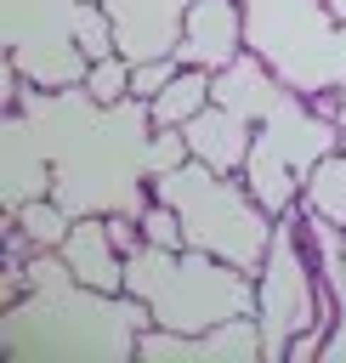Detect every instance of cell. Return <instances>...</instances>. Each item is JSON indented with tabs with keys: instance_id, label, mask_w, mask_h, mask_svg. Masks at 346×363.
Listing matches in <instances>:
<instances>
[{
	"instance_id": "6da1fadb",
	"label": "cell",
	"mask_w": 346,
	"mask_h": 363,
	"mask_svg": "<svg viewBox=\"0 0 346 363\" xmlns=\"http://www.w3.org/2000/svg\"><path fill=\"white\" fill-rule=\"evenodd\" d=\"M153 199L176 204L193 250H210V255H221V261H233L244 272H255L261 255L272 250L278 216H267L261 199L233 170H210V164L187 159V164L153 176Z\"/></svg>"
},
{
	"instance_id": "7a4b0ae2",
	"label": "cell",
	"mask_w": 346,
	"mask_h": 363,
	"mask_svg": "<svg viewBox=\"0 0 346 363\" xmlns=\"http://www.w3.org/2000/svg\"><path fill=\"white\" fill-rule=\"evenodd\" d=\"M301 238H306L301 221L278 216L272 250L255 267V318H261V335H267V357H289L295 335H306L318 323H335V295L323 289V278H312L318 255H306Z\"/></svg>"
},
{
	"instance_id": "3957f363",
	"label": "cell",
	"mask_w": 346,
	"mask_h": 363,
	"mask_svg": "<svg viewBox=\"0 0 346 363\" xmlns=\"http://www.w3.org/2000/svg\"><path fill=\"white\" fill-rule=\"evenodd\" d=\"M136 357H147V363H176V357L255 363V357H267V335H261V318H233V323H216V329H199V335L147 323L136 335Z\"/></svg>"
},
{
	"instance_id": "277c9868",
	"label": "cell",
	"mask_w": 346,
	"mask_h": 363,
	"mask_svg": "<svg viewBox=\"0 0 346 363\" xmlns=\"http://www.w3.org/2000/svg\"><path fill=\"white\" fill-rule=\"evenodd\" d=\"M244 28H250V17L238 11V0H193L187 17H182L176 57L187 68H210L216 74L244 51Z\"/></svg>"
},
{
	"instance_id": "5b68a950",
	"label": "cell",
	"mask_w": 346,
	"mask_h": 363,
	"mask_svg": "<svg viewBox=\"0 0 346 363\" xmlns=\"http://www.w3.org/2000/svg\"><path fill=\"white\" fill-rule=\"evenodd\" d=\"M62 261L74 267V278L96 295H119L125 289V250L108 233V216H74L68 238H62Z\"/></svg>"
},
{
	"instance_id": "8992f818",
	"label": "cell",
	"mask_w": 346,
	"mask_h": 363,
	"mask_svg": "<svg viewBox=\"0 0 346 363\" xmlns=\"http://www.w3.org/2000/svg\"><path fill=\"white\" fill-rule=\"evenodd\" d=\"M182 130H187V153H193L199 164H210V170H244V159H250V147H255V125H250L244 113L221 108V102L199 108Z\"/></svg>"
},
{
	"instance_id": "52a82bcc",
	"label": "cell",
	"mask_w": 346,
	"mask_h": 363,
	"mask_svg": "<svg viewBox=\"0 0 346 363\" xmlns=\"http://www.w3.org/2000/svg\"><path fill=\"white\" fill-rule=\"evenodd\" d=\"M210 96H216L221 108L244 113L250 125H261V119H267V113L284 102L272 62H267V57H250V51H238L227 68H216V74H210Z\"/></svg>"
},
{
	"instance_id": "ba28073f",
	"label": "cell",
	"mask_w": 346,
	"mask_h": 363,
	"mask_svg": "<svg viewBox=\"0 0 346 363\" xmlns=\"http://www.w3.org/2000/svg\"><path fill=\"white\" fill-rule=\"evenodd\" d=\"M244 187L261 199L267 216H289V210L301 204V170H295L267 136H255V147H250V159H244Z\"/></svg>"
},
{
	"instance_id": "9c48e42d",
	"label": "cell",
	"mask_w": 346,
	"mask_h": 363,
	"mask_svg": "<svg viewBox=\"0 0 346 363\" xmlns=\"http://www.w3.org/2000/svg\"><path fill=\"white\" fill-rule=\"evenodd\" d=\"M301 204H306L312 216L346 227V147L323 153V159L306 170V182H301Z\"/></svg>"
},
{
	"instance_id": "30bf717a",
	"label": "cell",
	"mask_w": 346,
	"mask_h": 363,
	"mask_svg": "<svg viewBox=\"0 0 346 363\" xmlns=\"http://www.w3.org/2000/svg\"><path fill=\"white\" fill-rule=\"evenodd\" d=\"M216 96H210V68H187L182 62V74L147 102V113H153V125H187L199 108H210Z\"/></svg>"
},
{
	"instance_id": "8fae6325",
	"label": "cell",
	"mask_w": 346,
	"mask_h": 363,
	"mask_svg": "<svg viewBox=\"0 0 346 363\" xmlns=\"http://www.w3.org/2000/svg\"><path fill=\"white\" fill-rule=\"evenodd\" d=\"M11 221L28 233V250H62V238H68V227H74V210H68L62 199L40 193V199H28L23 210H11Z\"/></svg>"
},
{
	"instance_id": "7c38bea8",
	"label": "cell",
	"mask_w": 346,
	"mask_h": 363,
	"mask_svg": "<svg viewBox=\"0 0 346 363\" xmlns=\"http://www.w3.org/2000/svg\"><path fill=\"white\" fill-rule=\"evenodd\" d=\"M68 34H74V45H79L91 62L119 51V28H113V11H108L102 0H74V11H68Z\"/></svg>"
},
{
	"instance_id": "4fadbf2b",
	"label": "cell",
	"mask_w": 346,
	"mask_h": 363,
	"mask_svg": "<svg viewBox=\"0 0 346 363\" xmlns=\"http://www.w3.org/2000/svg\"><path fill=\"white\" fill-rule=\"evenodd\" d=\"M130 57L125 51H113V57H96L91 68H85V79H79V91H85V102L91 108H119V102H130Z\"/></svg>"
},
{
	"instance_id": "5bb4252c",
	"label": "cell",
	"mask_w": 346,
	"mask_h": 363,
	"mask_svg": "<svg viewBox=\"0 0 346 363\" xmlns=\"http://www.w3.org/2000/svg\"><path fill=\"white\" fill-rule=\"evenodd\" d=\"M176 74H182V57H176V51H164V57H142V62L130 68V96H136V102H153Z\"/></svg>"
},
{
	"instance_id": "9a60e30c",
	"label": "cell",
	"mask_w": 346,
	"mask_h": 363,
	"mask_svg": "<svg viewBox=\"0 0 346 363\" xmlns=\"http://www.w3.org/2000/svg\"><path fill=\"white\" fill-rule=\"evenodd\" d=\"M335 125H340V130H346V74H340V79H335Z\"/></svg>"
},
{
	"instance_id": "2e32d148",
	"label": "cell",
	"mask_w": 346,
	"mask_h": 363,
	"mask_svg": "<svg viewBox=\"0 0 346 363\" xmlns=\"http://www.w3.org/2000/svg\"><path fill=\"white\" fill-rule=\"evenodd\" d=\"M323 17L329 23H346V0H323Z\"/></svg>"
},
{
	"instance_id": "e0dca14e",
	"label": "cell",
	"mask_w": 346,
	"mask_h": 363,
	"mask_svg": "<svg viewBox=\"0 0 346 363\" xmlns=\"http://www.w3.org/2000/svg\"><path fill=\"white\" fill-rule=\"evenodd\" d=\"M335 57H340V68H346V23H335Z\"/></svg>"
}]
</instances>
